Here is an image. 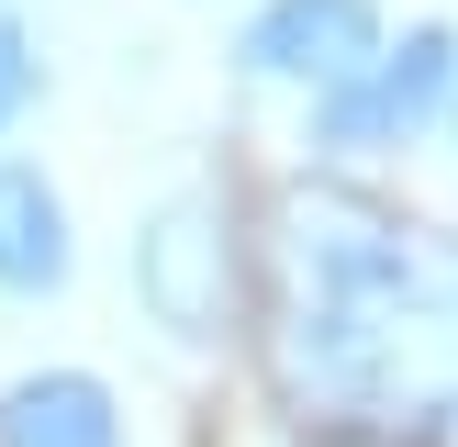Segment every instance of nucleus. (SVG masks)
<instances>
[{
  "label": "nucleus",
  "mask_w": 458,
  "mask_h": 447,
  "mask_svg": "<svg viewBox=\"0 0 458 447\" xmlns=\"http://www.w3.org/2000/svg\"><path fill=\"white\" fill-rule=\"evenodd\" d=\"M268 369L302 425L458 447V224H414L347 179H291Z\"/></svg>",
  "instance_id": "nucleus-1"
},
{
  "label": "nucleus",
  "mask_w": 458,
  "mask_h": 447,
  "mask_svg": "<svg viewBox=\"0 0 458 447\" xmlns=\"http://www.w3.org/2000/svg\"><path fill=\"white\" fill-rule=\"evenodd\" d=\"M0 447H123V402L101 369H22L0 392Z\"/></svg>",
  "instance_id": "nucleus-6"
},
{
  "label": "nucleus",
  "mask_w": 458,
  "mask_h": 447,
  "mask_svg": "<svg viewBox=\"0 0 458 447\" xmlns=\"http://www.w3.org/2000/svg\"><path fill=\"white\" fill-rule=\"evenodd\" d=\"M447 101H458V22H403L335 89L302 101V146L335 156V168L347 156H392V146H425L447 123Z\"/></svg>",
  "instance_id": "nucleus-2"
},
{
  "label": "nucleus",
  "mask_w": 458,
  "mask_h": 447,
  "mask_svg": "<svg viewBox=\"0 0 458 447\" xmlns=\"http://www.w3.org/2000/svg\"><path fill=\"white\" fill-rule=\"evenodd\" d=\"M380 34H392L380 0H258V12L235 22V79L313 101V89H335Z\"/></svg>",
  "instance_id": "nucleus-4"
},
{
  "label": "nucleus",
  "mask_w": 458,
  "mask_h": 447,
  "mask_svg": "<svg viewBox=\"0 0 458 447\" xmlns=\"http://www.w3.org/2000/svg\"><path fill=\"white\" fill-rule=\"evenodd\" d=\"M34 101H45V45H34V22L0 0V146L34 123Z\"/></svg>",
  "instance_id": "nucleus-7"
},
{
  "label": "nucleus",
  "mask_w": 458,
  "mask_h": 447,
  "mask_svg": "<svg viewBox=\"0 0 458 447\" xmlns=\"http://www.w3.org/2000/svg\"><path fill=\"white\" fill-rule=\"evenodd\" d=\"M134 302L179 347H213L235 325V224H224L213 190H168L146 213V235H134Z\"/></svg>",
  "instance_id": "nucleus-3"
},
{
  "label": "nucleus",
  "mask_w": 458,
  "mask_h": 447,
  "mask_svg": "<svg viewBox=\"0 0 458 447\" xmlns=\"http://www.w3.org/2000/svg\"><path fill=\"white\" fill-rule=\"evenodd\" d=\"M447 134H458V101H447Z\"/></svg>",
  "instance_id": "nucleus-8"
},
{
  "label": "nucleus",
  "mask_w": 458,
  "mask_h": 447,
  "mask_svg": "<svg viewBox=\"0 0 458 447\" xmlns=\"http://www.w3.org/2000/svg\"><path fill=\"white\" fill-rule=\"evenodd\" d=\"M79 280V224H67V190L34 168V156L0 146V291L12 302H56Z\"/></svg>",
  "instance_id": "nucleus-5"
}]
</instances>
